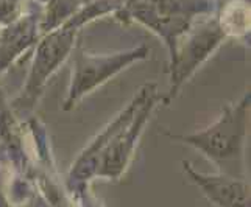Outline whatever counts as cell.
<instances>
[{"label": "cell", "mask_w": 251, "mask_h": 207, "mask_svg": "<svg viewBox=\"0 0 251 207\" xmlns=\"http://www.w3.org/2000/svg\"><path fill=\"white\" fill-rule=\"evenodd\" d=\"M158 101L156 86L145 84L133 101L83 151L72 171L76 176L86 173L111 181L119 179L131 162Z\"/></svg>", "instance_id": "1"}, {"label": "cell", "mask_w": 251, "mask_h": 207, "mask_svg": "<svg viewBox=\"0 0 251 207\" xmlns=\"http://www.w3.org/2000/svg\"><path fill=\"white\" fill-rule=\"evenodd\" d=\"M250 123V92L226 105L220 115L204 129L187 134L164 131L170 140L192 146L209 159L219 173L247 179L245 142Z\"/></svg>", "instance_id": "2"}, {"label": "cell", "mask_w": 251, "mask_h": 207, "mask_svg": "<svg viewBox=\"0 0 251 207\" xmlns=\"http://www.w3.org/2000/svg\"><path fill=\"white\" fill-rule=\"evenodd\" d=\"M147 56V47L134 48L129 51H120L114 55H89L78 51L74 59L72 78L69 84L67 97L64 101V109L69 111L76 103L116 76L124 69Z\"/></svg>", "instance_id": "3"}, {"label": "cell", "mask_w": 251, "mask_h": 207, "mask_svg": "<svg viewBox=\"0 0 251 207\" xmlns=\"http://www.w3.org/2000/svg\"><path fill=\"white\" fill-rule=\"evenodd\" d=\"M72 42V34L67 33L66 30L51 34L50 38H46L41 42L36 56H34L25 89L22 91L21 97L16 98L14 105L17 109H31L36 105L50 75L56 70V67L64 61L69 51H71Z\"/></svg>", "instance_id": "4"}, {"label": "cell", "mask_w": 251, "mask_h": 207, "mask_svg": "<svg viewBox=\"0 0 251 207\" xmlns=\"http://www.w3.org/2000/svg\"><path fill=\"white\" fill-rule=\"evenodd\" d=\"M223 36L225 31L217 25L206 27L198 34H195L194 38L189 39L183 51L175 53L172 59V83L169 95L166 97V103L176 97L183 84L206 61L207 56L219 47V44L223 41Z\"/></svg>", "instance_id": "5"}, {"label": "cell", "mask_w": 251, "mask_h": 207, "mask_svg": "<svg viewBox=\"0 0 251 207\" xmlns=\"http://www.w3.org/2000/svg\"><path fill=\"white\" fill-rule=\"evenodd\" d=\"M181 167L190 183H194L215 207H250V184L247 179L223 173L206 175L195 170L189 161H181Z\"/></svg>", "instance_id": "6"}]
</instances>
